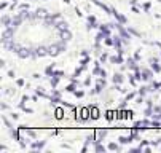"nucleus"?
<instances>
[{"label":"nucleus","instance_id":"nucleus-7","mask_svg":"<svg viewBox=\"0 0 161 153\" xmlns=\"http://www.w3.org/2000/svg\"><path fill=\"white\" fill-rule=\"evenodd\" d=\"M88 113H89V109H83V110H81V120H88V118H89Z\"/></svg>","mask_w":161,"mask_h":153},{"label":"nucleus","instance_id":"nucleus-2","mask_svg":"<svg viewBox=\"0 0 161 153\" xmlns=\"http://www.w3.org/2000/svg\"><path fill=\"white\" fill-rule=\"evenodd\" d=\"M11 37H13V27H10V29H7V30L3 32V35H2V40H3V43H5V45L10 43Z\"/></svg>","mask_w":161,"mask_h":153},{"label":"nucleus","instance_id":"nucleus-4","mask_svg":"<svg viewBox=\"0 0 161 153\" xmlns=\"http://www.w3.org/2000/svg\"><path fill=\"white\" fill-rule=\"evenodd\" d=\"M18 54H19V57H29L30 56V51H29L27 48H19Z\"/></svg>","mask_w":161,"mask_h":153},{"label":"nucleus","instance_id":"nucleus-15","mask_svg":"<svg viewBox=\"0 0 161 153\" xmlns=\"http://www.w3.org/2000/svg\"><path fill=\"white\" fill-rule=\"evenodd\" d=\"M120 140L123 142V144H128V142H131V137H121Z\"/></svg>","mask_w":161,"mask_h":153},{"label":"nucleus","instance_id":"nucleus-5","mask_svg":"<svg viewBox=\"0 0 161 153\" xmlns=\"http://www.w3.org/2000/svg\"><path fill=\"white\" fill-rule=\"evenodd\" d=\"M37 56H45V54H48V48H43V46H40V48H37Z\"/></svg>","mask_w":161,"mask_h":153},{"label":"nucleus","instance_id":"nucleus-13","mask_svg":"<svg viewBox=\"0 0 161 153\" xmlns=\"http://www.w3.org/2000/svg\"><path fill=\"white\" fill-rule=\"evenodd\" d=\"M153 69H155V72H160L161 70V67L156 64V61H153Z\"/></svg>","mask_w":161,"mask_h":153},{"label":"nucleus","instance_id":"nucleus-12","mask_svg":"<svg viewBox=\"0 0 161 153\" xmlns=\"http://www.w3.org/2000/svg\"><path fill=\"white\" fill-rule=\"evenodd\" d=\"M121 80H123L121 75H115V77H113V81H115V83H121Z\"/></svg>","mask_w":161,"mask_h":153},{"label":"nucleus","instance_id":"nucleus-17","mask_svg":"<svg viewBox=\"0 0 161 153\" xmlns=\"http://www.w3.org/2000/svg\"><path fill=\"white\" fill-rule=\"evenodd\" d=\"M2 21H3V24H7V26L10 24V18H7V16H5V18H3V19H2Z\"/></svg>","mask_w":161,"mask_h":153},{"label":"nucleus","instance_id":"nucleus-14","mask_svg":"<svg viewBox=\"0 0 161 153\" xmlns=\"http://www.w3.org/2000/svg\"><path fill=\"white\" fill-rule=\"evenodd\" d=\"M56 118H59V120L62 118V109H57L56 110Z\"/></svg>","mask_w":161,"mask_h":153},{"label":"nucleus","instance_id":"nucleus-3","mask_svg":"<svg viewBox=\"0 0 161 153\" xmlns=\"http://www.w3.org/2000/svg\"><path fill=\"white\" fill-rule=\"evenodd\" d=\"M61 37H62V40H64V42H67V40H70V38H72V34L65 29V30H61Z\"/></svg>","mask_w":161,"mask_h":153},{"label":"nucleus","instance_id":"nucleus-10","mask_svg":"<svg viewBox=\"0 0 161 153\" xmlns=\"http://www.w3.org/2000/svg\"><path fill=\"white\" fill-rule=\"evenodd\" d=\"M56 27L59 29V30H65V29H67V22H64V21H62V22H61V24H57Z\"/></svg>","mask_w":161,"mask_h":153},{"label":"nucleus","instance_id":"nucleus-6","mask_svg":"<svg viewBox=\"0 0 161 153\" xmlns=\"http://www.w3.org/2000/svg\"><path fill=\"white\" fill-rule=\"evenodd\" d=\"M91 117L96 120V118H99V110L96 109V107H91Z\"/></svg>","mask_w":161,"mask_h":153},{"label":"nucleus","instance_id":"nucleus-18","mask_svg":"<svg viewBox=\"0 0 161 153\" xmlns=\"http://www.w3.org/2000/svg\"><path fill=\"white\" fill-rule=\"evenodd\" d=\"M96 150H97V152H102V150H104V147H102V145H99V144H97V145H96Z\"/></svg>","mask_w":161,"mask_h":153},{"label":"nucleus","instance_id":"nucleus-8","mask_svg":"<svg viewBox=\"0 0 161 153\" xmlns=\"http://www.w3.org/2000/svg\"><path fill=\"white\" fill-rule=\"evenodd\" d=\"M37 16L38 18H46V10H37Z\"/></svg>","mask_w":161,"mask_h":153},{"label":"nucleus","instance_id":"nucleus-9","mask_svg":"<svg viewBox=\"0 0 161 153\" xmlns=\"http://www.w3.org/2000/svg\"><path fill=\"white\" fill-rule=\"evenodd\" d=\"M113 15H115V16H117V19H118V21H121V22H126V18H125V16H121L120 13L113 11Z\"/></svg>","mask_w":161,"mask_h":153},{"label":"nucleus","instance_id":"nucleus-1","mask_svg":"<svg viewBox=\"0 0 161 153\" xmlns=\"http://www.w3.org/2000/svg\"><path fill=\"white\" fill-rule=\"evenodd\" d=\"M62 49H64V45H51L48 48V54L49 56H57Z\"/></svg>","mask_w":161,"mask_h":153},{"label":"nucleus","instance_id":"nucleus-16","mask_svg":"<svg viewBox=\"0 0 161 153\" xmlns=\"http://www.w3.org/2000/svg\"><path fill=\"white\" fill-rule=\"evenodd\" d=\"M109 148H110V150H117L118 147H117V144H113V142H112V144L109 145Z\"/></svg>","mask_w":161,"mask_h":153},{"label":"nucleus","instance_id":"nucleus-19","mask_svg":"<svg viewBox=\"0 0 161 153\" xmlns=\"http://www.w3.org/2000/svg\"><path fill=\"white\" fill-rule=\"evenodd\" d=\"M51 85H53V86L57 85V78H53V80H51Z\"/></svg>","mask_w":161,"mask_h":153},{"label":"nucleus","instance_id":"nucleus-11","mask_svg":"<svg viewBox=\"0 0 161 153\" xmlns=\"http://www.w3.org/2000/svg\"><path fill=\"white\" fill-rule=\"evenodd\" d=\"M104 136H105V131H97V137H96V140L99 142V140H101V139H102Z\"/></svg>","mask_w":161,"mask_h":153}]
</instances>
